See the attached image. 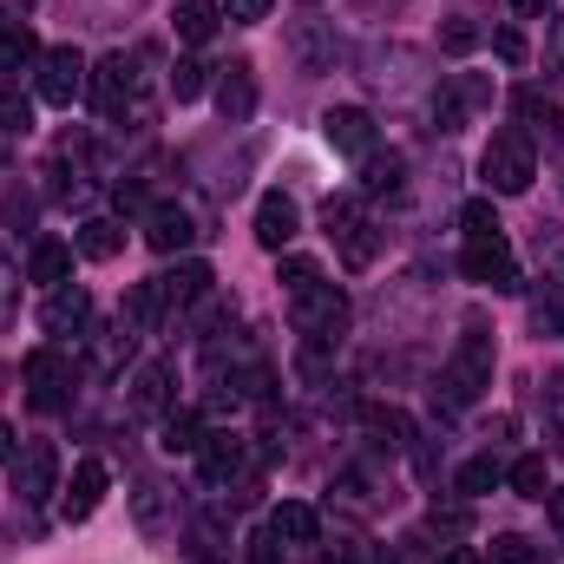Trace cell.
Here are the masks:
<instances>
[{
	"label": "cell",
	"instance_id": "e575fe53",
	"mask_svg": "<svg viewBox=\"0 0 564 564\" xmlns=\"http://www.w3.org/2000/svg\"><path fill=\"white\" fill-rule=\"evenodd\" d=\"M459 224H466V237H499V217H492L486 197H473V204L459 210Z\"/></svg>",
	"mask_w": 564,
	"mask_h": 564
},
{
	"label": "cell",
	"instance_id": "ab89813d",
	"mask_svg": "<svg viewBox=\"0 0 564 564\" xmlns=\"http://www.w3.org/2000/svg\"><path fill=\"white\" fill-rule=\"evenodd\" d=\"M492 46H499V59H506V66H525V33H519V26H506Z\"/></svg>",
	"mask_w": 564,
	"mask_h": 564
},
{
	"label": "cell",
	"instance_id": "7dc6e473",
	"mask_svg": "<svg viewBox=\"0 0 564 564\" xmlns=\"http://www.w3.org/2000/svg\"><path fill=\"white\" fill-rule=\"evenodd\" d=\"M552 525H558V539H564V492H552Z\"/></svg>",
	"mask_w": 564,
	"mask_h": 564
},
{
	"label": "cell",
	"instance_id": "8d00e7d4",
	"mask_svg": "<svg viewBox=\"0 0 564 564\" xmlns=\"http://www.w3.org/2000/svg\"><path fill=\"white\" fill-rule=\"evenodd\" d=\"M440 46H446V53H473V46H479V26H473V20H446V26H440Z\"/></svg>",
	"mask_w": 564,
	"mask_h": 564
},
{
	"label": "cell",
	"instance_id": "6da1fadb",
	"mask_svg": "<svg viewBox=\"0 0 564 564\" xmlns=\"http://www.w3.org/2000/svg\"><path fill=\"white\" fill-rule=\"evenodd\" d=\"M440 388H446V408H473L492 388V335H486V322L459 328V341H453V355L440 368Z\"/></svg>",
	"mask_w": 564,
	"mask_h": 564
},
{
	"label": "cell",
	"instance_id": "ffe728a7",
	"mask_svg": "<svg viewBox=\"0 0 564 564\" xmlns=\"http://www.w3.org/2000/svg\"><path fill=\"white\" fill-rule=\"evenodd\" d=\"M289 237H295V204H289L282 191H270V197L257 204V243H263V250H289Z\"/></svg>",
	"mask_w": 564,
	"mask_h": 564
},
{
	"label": "cell",
	"instance_id": "f1b7e54d",
	"mask_svg": "<svg viewBox=\"0 0 564 564\" xmlns=\"http://www.w3.org/2000/svg\"><path fill=\"white\" fill-rule=\"evenodd\" d=\"M164 388H171V368H164V361L139 368V381H132V408H139V414H158V408H164Z\"/></svg>",
	"mask_w": 564,
	"mask_h": 564
},
{
	"label": "cell",
	"instance_id": "d590c367",
	"mask_svg": "<svg viewBox=\"0 0 564 564\" xmlns=\"http://www.w3.org/2000/svg\"><path fill=\"white\" fill-rule=\"evenodd\" d=\"M545 433L564 446V375H552V381H545Z\"/></svg>",
	"mask_w": 564,
	"mask_h": 564
},
{
	"label": "cell",
	"instance_id": "d6986e66",
	"mask_svg": "<svg viewBox=\"0 0 564 564\" xmlns=\"http://www.w3.org/2000/svg\"><path fill=\"white\" fill-rule=\"evenodd\" d=\"M171 26H177L184 46H204V40H217V26H224V0H177Z\"/></svg>",
	"mask_w": 564,
	"mask_h": 564
},
{
	"label": "cell",
	"instance_id": "5b68a950",
	"mask_svg": "<svg viewBox=\"0 0 564 564\" xmlns=\"http://www.w3.org/2000/svg\"><path fill=\"white\" fill-rule=\"evenodd\" d=\"M459 270H466V282L499 289V295H512V289H519V257H512V243H506V237H466Z\"/></svg>",
	"mask_w": 564,
	"mask_h": 564
},
{
	"label": "cell",
	"instance_id": "7402d4cb",
	"mask_svg": "<svg viewBox=\"0 0 564 564\" xmlns=\"http://www.w3.org/2000/svg\"><path fill=\"white\" fill-rule=\"evenodd\" d=\"M197 459H204V479H210V486H224V479H237V473H243V440L210 433V440L197 446Z\"/></svg>",
	"mask_w": 564,
	"mask_h": 564
},
{
	"label": "cell",
	"instance_id": "1f68e13d",
	"mask_svg": "<svg viewBox=\"0 0 564 564\" xmlns=\"http://www.w3.org/2000/svg\"><path fill=\"white\" fill-rule=\"evenodd\" d=\"M26 126H33V106H26L20 86L0 73V132H26Z\"/></svg>",
	"mask_w": 564,
	"mask_h": 564
},
{
	"label": "cell",
	"instance_id": "d6a6232c",
	"mask_svg": "<svg viewBox=\"0 0 564 564\" xmlns=\"http://www.w3.org/2000/svg\"><path fill=\"white\" fill-rule=\"evenodd\" d=\"M479 564H539V545L519 539V532H506V539H492V552H486Z\"/></svg>",
	"mask_w": 564,
	"mask_h": 564
},
{
	"label": "cell",
	"instance_id": "277c9868",
	"mask_svg": "<svg viewBox=\"0 0 564 564\" xmlns=\"http://www.w3.org/2000/svg\"><path fill=\"white\" fill-rule=\"evenodd\" d=\"M322 224H328V237H335V250H341L348 270H368V263L381 257V230L361 217L355 197H328V204H322Z\"/></svg>",
	"mask_w": 564,
	"mask_h": 564
},
{
	"label": "cell",
	"instance_id": "44dd1931",
	"mask_svg": "<svg viewBox=\"0 0 564 564\" xmlns=\"http://www.w3.org/2000/svg\"><path fill=\"white\" fill-rule=\"evenodd\" d=\"M270 532H276L282 545H315L322 519H315V506H302V499H282L276 512H270Z\"/></svg>",
	"mask_w": 564,
	"mask_h": 564
},
{
	"label": "cell",
	"instance_id": "cb8c5ba5",
	"mask_svg": "<svg viewBox=\"0 0 564 564\" xmlns=\"http://www.w3.org/2000/svg\"><path fill=\"white\" fill-rule=\"evenodd\" d=\"M26 276L46 282V289H66V276H73V250H66V243H33V263H26Z\"/></svg>",
	"mask_w": 564,
	"mask_h": 564
},
{
	"label": "cell",
	"instance_id": "7bdbcfd3",
	"mask_svg": "<svg viewBox=\"0 0 564 564\" xmlns=\"http://www.w3.org/2000/svg\"><path fill=\"white\" fill-rule=\"evenodd\" d=\"M433 564H479V552H473V545H446Z\"/></svg>",
	"mask_w": 564,
	"mask_h": 564
},
{
	"label": "cell",
	"instance_id": "2e32d148",
	"mask_svg": "<svg viewBox=\"0 0 564 564\" xmlns=\"http://www.w3.org/2000/svg\"><path fill=\"white\" fill-rule=\"evenodd\" d=\"M99 506H106V466H99V459H79V466H73V492H66V525L93 519Z\"/></svg>",
	"mask_w": 564,
	"mask_h": 564
},
{
	"label": "cell",
	"instance_id": "9c48e42d",
	"mask_svg": "<svg viewBox=\"0 0 564 564\" xmlns=\"http://www.w3.org/2000/svg\"><path fill=\"white\" fill-rule=\"evenodd\" d=\"M79 93H86V59H79L73 46L40 53V99H46V106H73Z\"/></svg>",
	"mask_w": 564,
	"mask_h": 564
},
{
	"label": "cell",
	"instance_id": "60d3db41",
	"mask_svg": "<svg viewBox=\"0 0 564 564\" xmlns=\"http://www.w3.org/2000/svg\"><path fill=\"white\" fill-rule=\"evenodd\" d=\"M276 545H282L276 532H257V539H250V564H282Z\"/></svg>",
	"mask_w": 564,
	"mask_h": 564
},
{
	"label": "cell",
	"instance_id": "4dcf8cb0",
	"mask_svg": "<svg viewBox=\"0 0 564 564\" xmlns=\"http://www.w3.org/2000/svg\"><path fill=\"white\" fill-rule=\"evenodd\" d=\"M224 545H230V532H224V519H210V512H197V519H191V552H197V558H217Z\"/></svg>",
	"mask_w": 564,
	"mask_h": 564
},
{
	"label": "cell",
	"instance_id": "9a60e30c",
	"mask_svg": "<svg viewBox=\"0 0 564 564\" xmlns=\"http://www.w3.org/2000/svg\"><path fill=\"white\" fill-rule=\"evenodd\" d=\"M361 191H368V197H401V191H408V158L375 144V151L361 158Z\"/></svg>",
	"mask_w": 564,
	"mask_h": 564
},
{
	"label": "cell",
	"instance_id": "603a6c76",
	"mask_svg": "<svg viewBox=\"0 0 564 564\" xmlns=\"http://www.w3.org/2000/svg\"><path fill=\"white\" fill-rule=\"evenodd\" d=\"M126 250V230L112 224V217H93V224H79V257H93V263H112Z\"/></svg>",
	"mask_w": 564,
	"mask_h": 564
},
{
	"label": "cell",
	"instance_id": "5bb4252c",
	"mask_svg": "<svg viewBox=\"0 0 564 564\" xmlns=\"http://www.w3.org/2000/svg\"><path fill=\"white\" fill-rule=\"evenodd\" d=\"M289 59H295L302 73H328V66H335V33H328L322 20H295V26H289Z\"/></svg>",
	"mask_w": 564,
	"mask_h": 564
},
{
	"label": "cell",
	"instance_id": "52a82bcc",
	"mask_svg": "<svg viewBox=\"0 0 564 564\" xmlns=\"http://www.w3.org/2000/svg\"><path fill=\"white\" fill-rule=\"evenodd\" d=\"M479 106H492V86L473 79V73H453V79L433 93V126H440V132H459Z\"/></svg>",
	"mask_w": 564,
	"mask_h": 564
},
{
	"label": "cell",
	"instance_id": "d4e9b609",
	"mask_svg": "<svg viewBox=\"0 0 564 564\" xmlns=\"http://www.w3.org/2000/svg\"><path fill=\"white\" fill-rule=\"evenodd\" d=\"M506 486H512L519 499H545V492H552V473H545V453H525V459H512V466H506Z\"/></svg>",
	"mask_w": 564,
	"mask_h": 564
},
{
	"label": "cell",
	"instance_id": "c3c4849f",
	"mask_svg": "<svg viewBox=\"0 0 564 564\" xmlns=\"http://www.w3.org/2000/svg\"><path fill=\"white\" fill-rule=\"evenodd\" d=\"M512 7H519V13H545L552 0H512Z\"/></svg>",
	"mask_w": 564,
	"mask_h": 564
},
{
	"label": "cell",
	"instance_id": "f6af8a7d",
	"mask_svg": "<svg viewBox=\"0 0 564 564\" xmlns=\"http://www.w3.org/2000/svg\"><path fill=\"white\" fill-rule=\"evenodd\" d=\"M552 79H564V20H558V33H552Z\"/></svg>",
	"mask_w": 564,
	"mask_h": 564
},
{
	"label": "cell",
	"instance_id": "816d5d0a",
	"mask_svg": "<svg viewBox=\"0 0 564 564\" xmlns=\"http://www.w3.org/2000/svg\"><path fill=\"white\" fill-rule=\"evenodd\" d=\"M0 26H7V13H0Z\"/></svg>",
	"mask_w": 564,
	"mask_h": 564
},
{
	"label": "cell",
	"instance_id": "74e56055",
	"mask_svg": "<svg viewBox=\"0 0 564 564\" xmlns=\"http://www.w3.org/2000/svg\"><path fill=\"white\" fill-rule=\"evenodd\" d=\"M139 525H151V532L164 525V486H151V479L139 486Z\"/></svg>",
	"mask_w": 564,
	"mask_h": 564
},
{
	"label": "cell",
	"instance_id": "e0dca14e",
	"mask_svg": "<svg viewBox=\"0 0 564 564\" xmlns=\"http://www.w3.org/2000/svg\"><path fill=\"white\" fill-rule=\"evenodd\" d=\"M210 263H177V270H164L158 276V295H164V308H191V302H204L210 295Z\"/></svg>",
	"mask_w": 564,
	"mask_h": 564
},
{
	"label": "cell",
	"instance_id": "836d02e7",
	"mask_svg": "<svg viewBox=\"0 0 564 564\" xmlns=\"http://www.w3.org/2000/svg\"><path fill=\"white\" fill-rule=\"evenodd\" d=\"M204 73H210L204 59H177V73H171V93H177V99H197V93H204Z\"/></svg>",
	"mask_w": 564,
	"mask_h": 564
},
{
	"label": "cell",
	"instance_id": "f35d334b",
	"mask_svg": "<svg viewBox=\"0 0 564 564\" xmlns=\"http://www.w3.org/2000/svg\"><path fill=\"white\" fill-rule=\"evenodd\" d=\"M282 282H289V295H295V289L322 282V263H308V257H289V263H282Z\"/></svg>",
	"mask_w": 564,
	"mask_h": 564
},
{
	"label": "cell",
	"instance_id": "ee69618b",
	"mask_svg": "<svg viewBox=\"0 0 564 564\" xmlns=\"http://www.w3.org/2000/svg\"><path fill=\"white\" fill-rule=\"evenodd\" d=\"M433 532H466V512H433Z\"/></svg>",
	"mask_w": 564,
	"mask_h": 564
},
{
	"label": "cell",
	"instance_id": "ac0fdd59",
	"mask_svg": "<svg viewBox=\"0 0 564 564\" xmlns=\"http://www.w3.org/2000/svg\"><path fill=\"white\" fill-rule=\"evenodd\" d=\"M86 315H93V295H86V289H53V295H46V308H40L46 335H79V328H86Z\"/></svg>",
	"mask_w": 564,
	"mask_h": 564
},
{
	"label": "cell",
	"instance_id": "b9f144b4",
	"mask_svg": "<svg viewBox=\"0 0 564 564\" xmlns=\"http://www.w3.org/2000/svg\"><path fill=\"white\" fill-rule=\"evenodd\" d=\"M224 7H230V20H270L276 0H224Z\"/></svg>",
	"mask_w": 564,
	"mask_h": 564
},
{
	"label": "cell",
	"instance_id": "7c38bea8",
	"mask_svg": "<svg viewBox=\"0 0 564 564\" xmlns=\"http://www.w3.org/2000/svg\"><path fill=\"white\" fill-rule=\"evenodd\" d=\"M217 112H224V126H243V119L257 112V66H250V59H230V66H224V79H217Z\"/></svg>",
	"mask_w": 564,
	"mask_h": 564
},
{
	"label": "cell",
	"instance_id": "f546056e",
	"mask_svg": "<svg viewBox=\"0 0 564 564\" xmlns=\"http://www.w3.org/2000/svg\"><path fill=\"white\" fill-rule=\"evenodd\" d=\"M197 446H204L197 414H164V453H197Z\"/></svg>",
	"mask_w": 564,
	"mask_h": 564
},
{
	"label": "cell",
	"instance_id": "4fadbf2b",
	"mask_svg": "<svg viewBox=\"0 0 564 564\" xmlns=\"http://www.w3.org/2000/svg\"><path fill=\"white\" fill-rule=\"evenodd\" d=\"M322 139L335 144V151H348V158H368V151H375V119H368L361 106H335V112L322 119Z\"/></svg>",
	"mask_w": 564,
	"mask_h": 564
},
{
	"label": "cell",
	"instance_id": "4316f807",
	"mask_svg": "<svg viewBox=\"0 0 564 564\" xmlns=\"http://www.w3.org/2000/svg\"><path fill=\"white\" fill-rule=\"evenodd\" d=\"M499 479H506V473H499V459H492V453H479V459H466V466H459V479H453V486H459V499H486Z\"/></svg>",
	"mask_w": 564,
	"mask_h": 564
},
{
	"label": "cell",
	"instance_id": "83f0119b",
	"mask_svg": "<svg viewBox=\"0 0 564 564\" xmlns=\"http://www.w3.org/2000/svg\"><path fill=\"white\" fill-rule=\"evenodd\" d=\"M33 53H40V40H33L20 20H7V26H0V73H20Z\"/></svg>",
	"mask_w": 564,
	"mask_h": 564
},
{
	"label": "cell",
	"instance_id": "f907efd6",
	"mask_svg": "<svg viewBox=\"0 0 564 564\" xmlns=\"http://www.w3.org/2000/svg\"><path fill=\"white\" fill-rule=\"evenodd\" d=\"M558 144H564V119H558Z\"/></svg>",
	"mask_w": 564,
	"mask_h": 564
},
{
	"label": "cell",
	"instance_id": "30bf717a",
	"mask_svg": "<svg viewBox=\"0 0 564 564\" xmlns=\"http://www.w3.org/2000/svg\"><path fill=\"white\" fill-rule=\"evenodd\" d=\"M66 381H73V368H66L59 348H33L26 355V401L33 408H59L66 401Z\"/></svg>",
	"mask_w": 564,
	"mask_h": 564
},
{
	"label": "cell",
	"instance_id": "484cf974",
	"mask_svg": "<svg viewBox=\"0 0 564 564\" xmlns=\"http://www.w3.org/2000/svg\"><path fill=\"white\" fill-rule=\"evenodd\" d=\"M158 308H164V295H158V282H132V295H126V308H119V322L144 335L151 322H158Z\"/></svg>",
	"mask_w": 564,
	"mask_h": 564
},
{
	"label": "cell",
	"instance_id": "7a4b0ae2",
	"mask_svg": "<svg viewBox=\"0 0 564 564\" xmlns=\"http://www.w3.org/2000/svg\"><path fill=\"white\" fill-rule=\"evenodd\" d=\"M479 171H486V184L499 197L532 191V177H539V144H532V132L525 126H499L492 144H486V158H479Z\"/></svg>",
	"mask_w": 564,
	"mask_h": 564
},
{
	"label": "cell",
	"instance_id": "bcb514c9",
	"mask_svg": "<svg viewBox=\"0 0 564 564\" xmlns=\"http://www.w3.org/2000/svg\"><path fill=\"white\" fill-rule=\"evenodd\" d=\"M7 459H13V426L0 421V466H7Z\"/></svg>",
	"mask_w": 564,
	"mask_h": 564
},
{
	"label": "cell",
	"instance_id": "681fc988",
	"mask_svg": "<svg viewBox=\"0 0 564 564\" xmlns=\"http://www.w3.org/2000/svg\"><path fill=\"white\" fill-rule=\"evenodd\" d=\"M7 302H13V282L0 276V322H7Z\"/></svg>",
	"mask_w": 564,
	"mask_h": 564
},
{
	"label": "cell",
	"instance_id": "ba28073f",
	"mask_svg": "<svg viewBox=\"0 0 564 564\" xmlns=\"http://www.w3.org/2000/svg\"><path fill=\"white\" fill-rule=\"evenodd\" d=\"M53 479H59V446H53V440H26L20 459H13V492H20L26 506H40V499L53 492Z\"/></svg>",
	"mask_w": 564,
	"mask_h": 564
},
{
	"label": "cell",
	"instance_id": "3957f363",
	"mask_svg": "<svg viewBox=\"0 0 564 564\" xmlns=\"http://www.w3.org/2000/svg\"><path fill=\"white\" fill-rule=\"evenodd\" d=\"M289 322H295V335H302L308 348H328V341H341V328H348V295H341L335 282H308V289L289 295Z\"/></svg>",
	"mask_w": 564,
	"mask_h": 564
},
{
	"label": "cell",
	"instance_id": "8fae6325",
	"mask_svg": "<svg viewBox=\"0 0 564 564\" xmlns=\"http://www.w3.org/2000/svg\"><path fill=\"white\" fill-rule=\"evenodd\" d=\"M144 243H151L158 257H177V250H191V243H197V224H191V210H177V204H151V210H144Z\"/></svg>",
	"mask_w": 564,
	"mask_h": 564
},
{
	"label": "cell",
	"instance_id": "8992f818",
	"mask_svg": "<svg viewBox=\"0 0 564 564\" xmlns=\"http://www.w3.org/2000/svg\"><path fill=\"white\" fill-rule=\"evenodd\" d=\"M86 86H93V112H99V119H119V112L139 99V59H132V53H106V59L86 73Z\"/></svg>",
	"mask_w": 564,
	"mask_h": 564
}]
</instances>
